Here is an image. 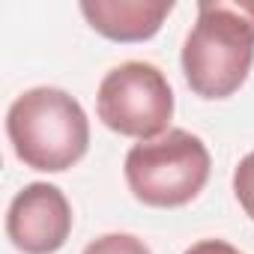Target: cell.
Masks as SVG:
<instances>
[{
  "label": "cell",
  "instance_id": "1",
  "mask_svg": "<svg viewBox=\"0 0 254 254\" xmlns=\"http://www.w3.org/2000/svg\"><path fill=\"white\" fill-rule=\"evenodd\" d=\"M183 75L194 96H233L254 66V0H203L183 42Z\"/></svg>",
  "mask_w": 254,
  "mask_h": 254
},
{
  "label": "cell",
  "instance_id": "2",
  "mask_svg": "<svg viewBox=\"0 0 254 254\" xmlns=\"http://www.w3.org/2000/svg\"><path fill=\"white\" fill-rule=\"evenodd\" d=\"M6 135L15 156L45 174L78 165L90 147V120L78 99L60 87L24 90L6 111Z\"/></svg>",
  "mask_w": 254,
  "mask_h": 254
},
{
  "label": "cell",
  "instance_id": "3",
  "mask_svg": "<svg viewBox=\"0 0 254 254\" xmlns=\"http://www.w3.org/2000/svg\"><path fill=\"white\" fill-rule=\"evenodd\" d=\"M209 150L189 129H168L153 141H138L126 153V186L135 200L159 209L191 203L209 180Z\"/></svg>",
  "mask_w": 254,
  "mask_h": 254
},
{
  "label": "cell",
  "instance_id": "4",
  "mask_svg": "<svg viewBox=\"0 0 254 254\" xmlns=\"http://www.w3.org/2000/svg\"><path fill=\"white\" fill-rule=\"evenodd\" d=\"M96 114L111 132L123 138L153 141L168 132L174 117V90L159 66L126 60L102 78Z\"/></svg>",
  "mask_w": 254,
  "mask_h": 254
},
{
  "label": "cell",
  "instance_id": "5",
  "mask_svg": "<svg viewBox=\"0 0 254 254\" xmlns=\"http://www.w3.org/2000/svg\"><path fill=\"white\" fill-rule=\"evenodd\" d=\"M72 233V206L51 183L24 186L6 209V236L24 254H54Z\"/></svg>",
  "mask_w": 254,
  "mask_h": 254
},
{
  "label": "cell",
  "instance_id": "6",
  "mask_svg": "<svg viewBox=\"0 0 254 254\" xmlns=\"http://www.w3.org/2000/svg\"><path fill=\"white\" fill-rule=\"evenodd\" d=\"M174 12V0H84L81 15L111 42H147Z\"/></svg>",
  "mask_w": 254,
  "mask_h": 254
},
{
  "label": "cell",
  "instance_id": "7",
  "mask_svg": "<svg viewBox=\"0 0 254 254\" xmlns=\"http://www.w3.org/2000/svg\"><path fill=\"white\" fill-rule=\"evenodd\" d=\"M81 254H153L150 245L132 233H105L93 239Z\"/></svg>",
  "mask_w": 254,
  "mask_h": 254
},
{
  "label": "cell",
  "instance_id": "8",
  "mask_svg": "<svg viewBox=\"0 0 254 254\" xmlns=\"http://www.w3.org/2000/svg\"><path fill=\"white\" fill-rule=\"evenodd\" d=\"M233 194L239 200V206L245 209V215L254 221V153H248L236 171H233Z\"/></svg>",
  "mask_w": 254,
  "mask_h": 254
},
{
  "label": "cell",
  "instance_id": "9",
  "mask_svg": "<svg viewBox=\"0 0 254 254\" xmlns=\"http://www.w3.org/2000/svg\"><path fill=\"white\" fill-rule=\"evenodd\" d=\"M183 254H239V251L224 239H200L191 248H186Z\"/></svg>",
  "mask_w": 254,
  "mask_h": 254
}]
</instances>
